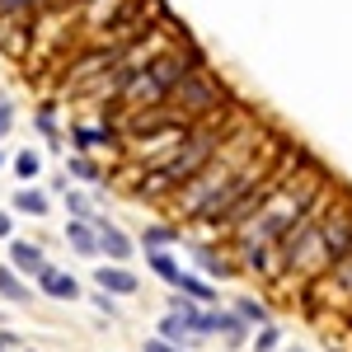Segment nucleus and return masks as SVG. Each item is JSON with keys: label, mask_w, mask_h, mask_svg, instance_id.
Listing matches in <instances>:
<instances>
[{"label": "nucleus", "mask_w": 352, "mask_h": 352, "mask_svg": "<svg viewBox=\"0 0 352 352\" xmlns=\"http://www.w3.org/2000/svg\"><path fill=\"white\" fill-rule=\"evenodd\" d=\"M192 66H202V56L192 52V47H169V43H164V47L151 56L136 76H127V80L118 85V89H122V104H127V109L164 104V99H169V89L184 80Z\"/></svg>", "instance_id": "1"}, {"label": "nucleus", "mask_w": 352, "mask_h": 352, "mask_svg": "<svg viewBox=\"0 0 352 352\" xmlns=\"http://www.w3.org/2000/svg\"><path fill=\"white\" fill-rule=\"evenodd\" d=\"M287 184V179H282ZM277 188L249 212V217L240 221V249H258V244H277V235L292 226V221H300L305 212H315V192L310 188H300L296 192V184L292 188Z\"/></svg>", "instance_id": "2"}, {"label": "nucleus", "mask_w": 352, "mask_h": 352, "mask_svg": "<svg viewBox=\"0 0 352 352\" xmlns=\"http://www.w3.org/2000/svg\"><path fill=\"white\" fill-rule=\"evenodd\" d=\"M169 109H179L188 122H197V118H212V113L226 109V89H221L217 76H207L202 66H192L184 80L169 89V99H164Z\"/></svg>", "instance_id": "3"}, {"label": "nucleus", "mask_w": 352, "mask_h": 352, "mask_svg": "<svg viewBox=\"0 0 352 352\" xmlns=\"http://www.w3.org/2000/svg\"><path fill=\"white\" fill-rule=\"evenodd\" d=\"M320 244H324V258H343L352 254V212H333V217L320 221Z\"/></svg>", "instance_id": "4"}, {"label": "nucleus", "mask_w": 352, "mask_h": 352, "mask_svg": "<svg viewBox=\"0 0 352 352\" xmlns=\"http://www.w3.org/2000/svg\"><path fill=\"white\" fill-rule=\"evenodd\" d=\"M38 287H43V296H52V300H76L80 296V282H76L71 272H61V268H47V263L38 272Z\"/></svg>", "instance_id": "5"}, {"label": "nucleus", "mask_w": 352, "mask_h": 352, "mask_svg": "<svg viewBox=\"0 0 352 352\" xmlns=\"http://www.w3.org/2000/svg\"><path fill=\"white\" fill-rule=\"evenodd\" d=\"M94 230H99V254H109L113 263H127L136 249H132V240L118 230V226H109V221H94Z\"/></svg>", "instance_id": "6"}, {"label": "nucleus", "mask_w": 352, "mask_h": 352, "mask_svg": "<svg viewBox=\"0 0 352 352\" xmlns=\"http://www.w3.org/2000/svg\"><path fill=\"white\" fill-rule=\"evenodd\" d=\"M94 282H99L109 296H132L136 287H141V282H136V272H132V268H122V263H113V268H99V272H94Z\"/></svg>", "instance_id": "7"}, {"label": "nucleus", "mask_w": 352, "mask_h": 352, "mask_svg": "<svg viewBox=\"0 0 352 352\" xmlns=\"http://www.w3.org/2000/svg\"><path fill=\"white\" fill-rule=\"evenodd\" d=\"M66 244H71V249H76V254H85V258H94V254H99V230H94V221H71V226H66Z\"/></svg>", "instance_id": "8"}, {"label": "nucleus", "mask_w": 352, "mask_h": 352, "mask_svg": "<svg viewBox=\"0 0 352 352\" xmlns=\"http://www.w3.org/2000/svg\"><path fill=\"white\" fill-rule=\"evenodd\" d=\"M43 263H47V258H43V249H38L33 240H14L10 244V268L14 272H33V277H38Z\"/></svg>", "instance_id": "9"}, {"label": "nucleus", "mask_w": 352, "mask_h": 352, "mask_svg": "<svg viewBox=\"0 0 352 352\" xmlns=\"http://www.w3.org/2000/svg\"><path fill=\"white\" fill-rule=\"evenodd\" d=\"M217 333L230 348H240L244 338H249V320H244L240 310H217Z\"/></svg>", "instance_id": "10"}, {"label": "nucleus", "mask_w": 352, "mask_h": 352, "mask_svg": "<svg viewBox=\"0 0 352 352\" xmlns=\"http://www.w3.org/2000/svg\"><path fill=\"white\" fill-rule=\"evenodd\" d=\"M160 338H164V343H192L197 333L188 329V320H184L179 310H169V315L160 320Z\"/></svg>", "instance_id": "11"}, {"label": "nucleus", "mask_w": 352, "mask_h": 352, "mask_svg": "<svg viewBox=\"0 0 352 352\" xmlns=\"http://www.w3.org/2000/svg\"><path fill=\"white\" fill-rule=\"evenodd\" d=\"M174 287H179V292H184L188 300H197V305H207V300L217 296V292H212L202 277H192V272H184V268H179V277H174Z\"/></svg>", "instance_id": "12"}, {"label": "nucleus", "mask_w": 352, "mask_h": 352, "mask_svg": "<svg viewBox=\"0 0 352 352\" xmlns=\"http://www.w3.org/2000/svg\"><path fill=\"white\" fill-rule=\"evenodd\" d=\"M329 277H333V292L352 300V254H343V258H333V263H329Z\"/></svg>", "instance_id": "13"}, {"label": "nucleus", "mask_w": 352, "mask_h": 352, "mask_svg": "<svg viewBox=\"0 0 352 352\" xmlns=\"http://www.w3.org/2000/svg\"><path fill=\"white\" fill-rule=\"evenodd\" d=\"M0 296H5V300H14V305H24V300L33 296V292H28L24 282H19V272H14V268H0Z\"/></svg>", "instance_id": "14"}, {"label": "nucleus", "mask_w": 352, "mask_h": 352, "mask_svg": "<svg viewBox=\"0 0 352 352\" xmlns=\"http://www.w3.org/2000/svg\"><path fill=\"white\" fill-rule=\"evenodd\" d=\"M14 212H24V217H43V212H47V197H43L38 188H24L19 197H14Z\"/></svg>", "instance_id": "15"}, {"label": "nucleus", "mask_w": 352, "mask_h": 352, "mask_svg": "<svg viewBox=\"0 0 352 352\" xmlns=\"http://www.w3.org/2000/svg\"><path fill=\"white\" fill-rule=\"evenodd\" d=\"M146 254H151V268H155V277H164V282H174V277H179V263H174L164 249H146Z\"/></svg>", "instance_id": "16"}, {"label": "nucleus", "mask_w": 352, "mask_h": 352, "mask_svg": "<svg viewBox=\"0 0 352 352\" xmlns=\"http://www.w3.org/2000/svg\"><path fill=\"white\" fill-rule=\"evenodd\" d=\"M14 169H19V179H38V174H43L38 151H19V155H14Z\"/></svg>", "instance_id": "17"}, {"label": "nucleus", "mask_w": 352, "mask_h": 352, "mask_svg": "<svg viewBox=\"0 0 352 352\" xmlns=\"http://www.w3.org/2000/svg\"><path fill=\"white\" fill-rule=\"evenodd\" d=\"M174 240H179L174 226H151V230H146V249H164V244H174Z\"/></svg>", "instance_id": "18"}, {"label": "nucleus", "mask_w": 352, "mask_h": 352, "mask_svg": "<svg viewBox=\"0 0 352 352\" xmlns=\"http://www.w3.org/2000/svg\"><path fill=\"white\" fill-rule=\"evenodd\" d=\"M104 141H113V132H104V127H80V132H76V146H80V151L104 146Z\"/></svg>", "instance_id": "19"}, {"label": "nucleus", "mask_w": 352, "mask_h": 352, "mask_svg": "<svg viewBox=\"0 0 352 352\" xmlns=\"http://www.w3.org/2000/svg\"><path fill=\"white\" fill-rule=\"evenodd\" d=\"M192 254H197V263H202L207 272H226V268H230V263H226V254L207 249V244H202V249H192Z\"/></svg>", "instance_id": "20"}, {"label": "nucleus", "mask_w": 352, "mask_h": 352, "mask_svg": "<svg viewBox=\"0 0 352 352\" xmlns=\"http://www.w3.org/2000/svg\"><path fill=\"white\" fill-rule=\"evenodd\" d=\"M277 348V329L263 320V329H258V338H254V352H272Z\"/></svg>", "instance_id": "21"}, {"label": "nucleus", "mask_w": 352, "mask_h": 352, "mask_svg": "<svg viewBox=\"0 0 352 352\" xmlns=\"http://www.w3.org/2000/svg\"><path fill=\"white\" fill-rule=\"evenodd\" d=\"M71 174H76V179H85V184H99V179H104V174H99L89 160H71Z\"/></svg>", "instance_id": "22"}, {"label": "nucleus", "mask_w": 352, "mask_h": 352, "mask_svg": "<svg viewBox=\"0 0 352 352\" xmlns=\"http://www.w3.org/2000/svg\"><path fill=\"white\" fill-rule=\"evenodd\" d=\"M66 207H71V217H80V221H94V207H89V197H66Z\"/></svg>", "instance_id": "23"}, {"label": "nucleus", "mask_w": 352, "mask_h": 352, "mask_svg": "<svg viewBox=\"0 0 352 352\" xmlns=\"http://www.w3.org/2000/svg\"><path fill=\"white\" fill-rule=\"evenodd\" d=\"M235 310H240L244 320H258V324H263V320H268V310H263V305H258V300H240V305H235Z\"/></svg>", "instance_id": "24"}, {"label": "nucleus", "mask_w": 352, "mask_h": 352, "mask_svg": "<svg viewBox=\"0 0 352 352\" xmlns=\"http://www.w3.org/2000/svg\"><path fill=\"white\" fill-rule=\"evenodd\" d=\"M10 122H14V109H10V104H5V99H0V136L10 132Z\"/></svg>", "instance_id": "25"}, {"label": "nucleus", "mask_w": 352, "mask_h": 352, "mask_svg": "<svg viewBox=\"0 0 352 352\" xmlns=\"http://www.w3.org/2000/svg\"><path fill=\"white\" fill-rule=\"evenodd\" d=\"M146 352H179V348H174V343H164V338H151V343H146Z\"/></svg>", "instance_id": "26"}, {"label": "nucleus", "mask_w": 352, "mask_h": 352, "mask_svg": "<svg viewBox=\"0 0 352 352\" xmlns=\"http://www.w3.org/2000/svg\"><path fill=\"white\" fill-rule=\"evenodd\" d=\"M5 235H10V217L0 212V240H5Z\"/></svg>", "instance_id": "27"}, {"label": "nucleus", "mask_w": 352, "mask_h": 352, "mask_svg": "<svg viewBox=\"0 0 352 352\" xmlns=\"http://www.w3.org/2000/svg\"><path fill=\"white\" fill-rule=\"evenodd\" d=\"M287 352H305V348H287Z\"/></svg>", "instance_id": "28"}, {"label": "nucleus", "mask_w": 352, "mask_h": 352, "mask_svg": "<svg viewBox=\"0 0 352 352\" xmlns=\"http://www.w3.org/2000/svg\"><path fill=\"white\" fill-rule=\"evenodd\" d=\"M0 164H5V155H0Z\"/></svg>", "instance_id": "29"}, {"label": "nucleus", "mask_w": 352, "mask_h": 352, "mask_svg": "<svg viewBox=\"0 0 352 352\" xmlns=\"http://www.w3.org/2000/svg\"><path fill=\"white\" fill-rule=\"evenodd\" d=\"M0 343H5V338H0Z\"/></svg>", "instance_id": "30"}]
</instances>
